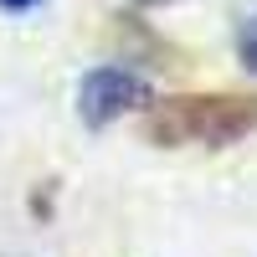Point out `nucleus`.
I'll return each instance as SVG.
<instances>
[{"mask_svg": "<svg viewBox=\"0 0 257 257\" xmlns=\"http://www.w3.org/2000/svg\"><path fill=\"white\" fill-rule=\"evenodd\" d=\"M139 103H149V82L139 72H128V67H98L82 77V88H77V108H82V123H113L123 118L128 108H139Z\"/></svg>", "mask_w": 257, "mask_h": 257, "instance_id": "obj_1", "label": "nucleus"}, {"mask_svg": "<svg viewBox=\"0 0 257 257\" xmlns=\"http://www.w3.org/2000/svg\"><path fill=\"white\" fill-rule=\"evenodd\" d=\"M242 57H247L252 67H257V6L242 16Z\"/></svg>", "mask_w": 257, "mask_h": 257, "instance_id": "obj_2", "label": "nucleus"}, {"mask_svg": "<svg viewBox=\"0 0 257 257\" xmlns=\"http://www.w3.org/2000/svg\"><path fill=\"white\" fill-rule=\"evenodd\" d=\"M6 11H31V6H41V0H0Z\"/></svg>", "mask_w": 257, "mask_h": 257, "instance_id": "obj_3", "label": "nucleus"}, {"mask_svg": "<svg viewBox=\"0 0 257 257\" xmlns=\"http://www.w3.org/2000/svg\"><path fill=\"white\" fill-rule=\"evenodd\" d=\"M144 6H170V0H144Z\"/></svg>", "mask_w": 257, "mask_h": 257, "instance_id": "obj_4", "label": "nucleus"}]
</instances>
